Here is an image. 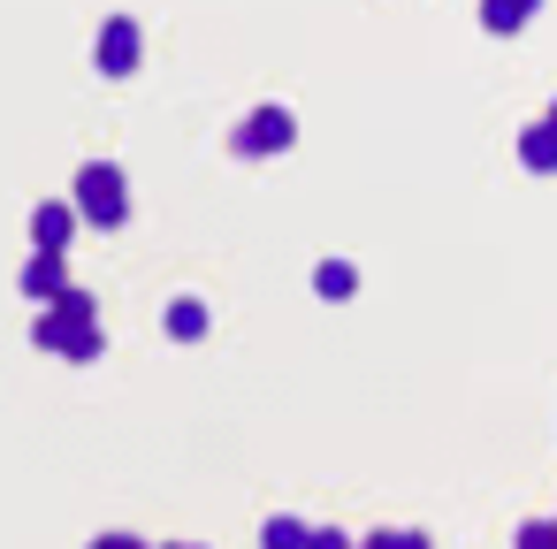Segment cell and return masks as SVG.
<instances>
[{"instance_id":"6da1fadb","label":"cell","mask_w":557,"mask_h":549,"mask_svg":"<svg viewBox=\"0 0 557 549\" xmlns=\"http://www.w3.org/2000/svg\"><path fill=\"white\" fill-rule=\"evenodd\" d=\"M32 344H39V351H54V359H77V366H85V359H100V321H92V298H85L77 283H70L62 298H47V313L32 321Z\"/></svg>"},{"instance_id":"7a4b0ae2","label":"cell","mask_w":557,"mask_h":549,"mask_svg":"<svg viewBox=\"0 0 557 549\" xmlns=\"http://www.w3.org/2000/svg\"><path fill=\"white\" fill-rule=\"evenodd\" d=\"M77 214H85L92 229H123V222H131V184H123L115 161H85V169H77Z\"/></svg>"},{"instance_id":"3957f363","label":"cell","mask_w":557,"mask_h":549,"mask_svg":"<svg viewBox=\"0 0 557 549\" xmlns=\"http://www.w3.org/2000/svg\"><path fill=\"white\" fill-rule=\"evenodd\" d=\"M290 138H298L290 108H252V115H245V130H237V153L268 161V153H290Z\"/></svg>"},{"instance_id":"277c9868","label":"cell","mask_w":557,"mask_h":549,"mask_svg":"<svg viewBox=\"0 0 557 549\" xmlns=\"http://www.w3.org/2000/svg\"><path fill=\"white\" fill-rule=\"evenodd\" d=\"M138 62H146L138 24H131V16H108V24H100V77H138Z\"/></svg>"},{"instance_id":"5b68a950","label":"cell","mask_w":557,"mask_h":549,"mask_svg":"<svg viewBox=\"0 0 557 549\" xmlns=\"http://www.w3.org/2000/svg\"><path fill=\"white\" fill-rule=\"evenodd\" d=\"M62 290H70V260H62L54 245H39V252L24 260V298L47 305V298H62Z\"/></svg>"},{"instance_id":"8992f818","label":"cell","mask_w":557,"mask_h":549,"mask_svg":"<svg viewBox=\"0 0 557 549\" xmlns=\"http://www.w3.org/2000/svg\"><path fill=\"white\" fill-rule=\"evenodd\" d=\"M534 9H542V0H481V32L511 39V32H527V24H534Z\"/></svg>"},{"instance_id":"52a82bcc","label":"cell","mask_w":557,"mask_h":549,"mask_svg":"<svg viewBox=\"0 0 557 549\" xmlns=\"http://www.w3.org/2000/svg\"><path fill=\"white\" fill-rule=\"evenodd\" d=\"M77 207H39L32 214V245H54V252H70V237H77Z\"/></svg>"},{"instance_id":"ba28073f","label":"cell","mask_w":557,"mask_h":549,"mask_svg":"<svg viewBox=\"0 0 557 549\" xmlns=\"http://www.w3.org/2000/svg\"><path fill=\"white\" fill-rule=\"evenodd\" d=\"M519 161H527L534 176H549V169H557V123H549V115H542V123L519 138Z\"/></svg>"},{"instance_id":"9c48e42d","label":"cell","mask_w":557,"mask_h":549,"mask_svg":"<svg viewBox=\"0 0 557 549\" xmlns=\"http://www.w3.org/2000/svg\"><path fill=\"white\" fill-rule=\"evenodd\" d=\"M161 328H169L176 344H199V336H207V305H199V298H176V305L161 313Z\"/></svg>"},{"instance_id":"30bf717a","label":"cell","mask_w":557,"mask_h":549,"mask_svg":"<svg viewBox=\"0 0 557 549\" xmlns=\"http://www.w3.org/2000/svg\"><path fill=\"white\" fill-rule=\"evenodd\" d=\"M313 290H321V298H351V290H359V275H351L344 260H321V267H313Z\"/></svg>"},{"instance_id":"8fae6325","label":"cell","mask_w":557,"mask_h":549,"mask_svg":"<svg viewBox=\"0 0 557 549\" xmlns=\"http://www.w3.org/2000/svg\"><path fill=\"white\" fill-rule=\"evenodd\" d=\"M549 123H557V100H549Z\"/></svg>"}]
</instances>
